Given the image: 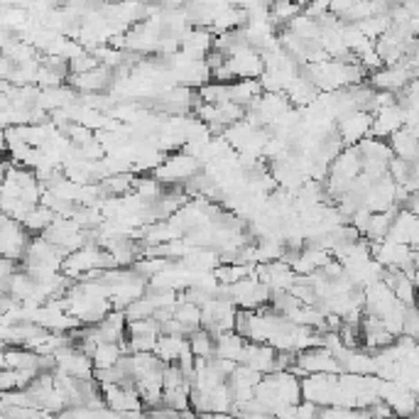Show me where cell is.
<instances>
[{
    "mask_svg": "<svg viewBox=\"0 0 419 419\" xmlns=\"http://www.w3.org/2000/svg\"><path fill=\"white\" fill-rule=\"evenodd\" d=\"M202 172V159L197 154H189V152H177L170 154V157L162 162L159 167H154L150 175L157 177L162 184H181V181H189L191 177H197Z\"/></svg>",
    "mask_w": 419,
    "mask_h": 419,
    "instance_id": "cell-1",
    "label": "cell"
},
{
    "mask_svg": "<svg viewBox=\"0 0 419 419\" xmlns=\"http://www.w3.org/2000/svg\"><path fill=\"white\" fill-rule=\"evenodd\" d=\"M30 231L25 229V223L15 221L12 216L3 213V229H0V250H3V258H12V260H20L25 258L27 245H30Z\"/></svg>",
    "mask_w": 419,
    "mask_h": 419,
    "instance_id": "cell-2",
    "label": "cell"
},
{
    "mask_svg": "<svg viewBox=\"0 0 419 419\" xmlns=\"http://www.w3.org/2000/svg\"><path fill=\"white\" fill-rule=\"evenodd\" d=\"M371 127H373V113L368 111H353V113H346L336 121V130L339 135L344 138L346 145H358L363 138L371 135Z\"/></svg>",
    "mask_w": 419,
    "mask_h": 419,
    "instance_id": "cell-3",
    "label": "cell"
},
{
    "mask_svg": "<svg viewBox=\"0 0 419 419\" xmlns=\"http://www.w3.org/2000/svg\"><path fill=\"white\" fill-rule=\"evenodd\" d=\"M297 363L307 373H344L339 356L326 346H312V348L299 350Z\"/></svg>",
    "mask_w": 419,
    "mask_h": 419,
    "instance_id": "cell-4",
    "label": "cell"
},
{
    "mask_svg": "<svg viewBox=\"0 0 419 419\" xmlns=\"http://www.w3.org/2000/svg\"><path fill=\"white\" fill-rule=\"evenodd\" d=\"M240 363H248L260 373H275L277 371V348L267 341H248L243 350Z\"/></svg>",
    "mask_w": 419,
    "mask_h": 419,
    "instance_id": "cell-5",
    "label": "cell"
},
{
    "mask_svg": "<svg viewBox=\"0 0 419 419\" xmlns=\"http://www.w3.org/2000/svg\"><path fill=\"white\" fill-rule=\"evenodd\" d=\"M69 81L74 84L76 91H84V93H98L113 81V69L111 66H96L84 74H69Z\"/></svg>",
    "mask_w": 419,
    "mask_h": 419,
    "instance_id": "cell-6",
    "label": "cell"
},
{
    "mask_svg": "<svg viewBox=\"0 0 419 419\" xmlns=\"http://www.w3.org/2000/svg\"><path fill=\"white\" fill-rule=\"evenodd\" d=\"M213 39L216 37H213L211 30H204V27L197 25L181 37V52L191 59H204L213 49Z\"/></svg>",
    "mask_w": 419,
    "mask_h": 419,
    "instance_id": "cell-7",
    "label": "cell"
},
{
    "mask_svg": "<svg viewBox=\"0 0 419 419\" xmlns=\"http://www.w3.org/2000/svg\"><path fill=\"white\" fill-rule=\"evenodd\" d=\"M39 353L27 348V346H6L3 348V368H27V371H39ZM42 373V371H39Z\"/></svg>",
    "mask_w": 419,
    "mask_h": 419,
    "instance_id": "cell-8",
    "label": "cell"
},
{
    "mask_svg": "<svg viewBox=\"0 0 419 419\" xmlns=\"http://www.w3.org/2000/svg\"><path fill=\"white\" fill-rule=\"evenodd\" d=\"M189 346V336L181 334H159L157 346H154V353L165 363H179L181 353H184Z\"/></svg>",
    "mask_w": 419,
    "mask_h": 419,
    "instance_id": "cell-9",
    "label": "cell"
},
{
    "mask_svg": "<svg viewBox=\"0 0 419 419\" xmlns=\"http://www.w3.org/2000/svg\"><path fill=\"white\" fill-rule=\"evenodd\" d=\"M390 145H393L395 157H402L407 162H417L419 159V135L409 133L407 127H400L398 133L390 135Z\"/></svg>",
    "mask_w": 419,
    "mask_h": 419,
    "instance_id": "cell-10",
    "label": "cell"
},
{
    "mask_svg": "<svg viewBox=\"0 0 419 419\" xmlns=\"http://www.w3.org/2000/svg\"><path fill=\"white\" fill-rule=\"evenodd\" d=\"M245 344H248V339H243L238 331H223V334L216 336V356L240 363Z\"/></svg>",
    "mask_w": 419,
    "mask_h": 419,
    "instance_id": "cell-11",
    "label": "cell"
},
{
    "mask_svg": "<svg viewBox=\"0 0 419 419\" xmlns=\"http://www.w3.org/2000/svg\"><path fill=\"white\" fill-rule=\"evenodd\" d=\"M229 89H231V101L240 103V106H245V108L265 93L260 79H238V81H233Z\"/></svg>",
    "mask_w": 419,
    "mask_h": 419,
    "instance_id": "cell-12",
    "label": "cell"
},
{
    "mask_svg": "<svg viewBox=\"0 0 419 419\" xmlns=\"http://www.w3.org/2000/svg\"><path fill=\"white\" fill-rule=\"evenodd\" d=\"M39 375V371H27V368H3L0 373V393L6 390H25L32 380Z\"/></svg>",
    "mask_w": 419,
    "mask_h": 419,
    "instance_id": "cell-13",
    "label": "cell"
},
{
    "mask_svg": "<svg viewBox=\"0 0 419 419\" xmlns=\"http://www.w3.org/2000/svg\"><path fill=\"white\" fill-rule=\"evenodd\" d=\"M175 319L184 324L186 336H191L197 329H202V307L189 299H179V304L175 307Z\"/></svg>",
    "mask_w": 419,
    "mask_h": 419,
    "instance_id": "cell-14",
    "label": "cell"
},
{
    "mask_svg": "<svg viewBox=\"0 0 419 419\" xmlns=\"http://www.w3.org/2000/svg\"><path fill=\"white\" fill-rule=\"evenodd\" d=\"M123 356H125V350H123V346L118 344V341H101V344L96 346L93 356L91 358H93L96 371H101V368L116 366Z\"/></svg>",
    "mask_w": 419,
    "mask_h": 419,
    "instance_id": "cell-15",
    "label": "cell"
},
{
    "mask_svg": "<svg viewBox=\"0 0 419 419\" xmlns=\"http://www.w3.org/2000/svg\"><path fill=\"white\" fill-rule=\"evenodd\" d=\"M287 27H289L297 37H302L304 42H319V37H321V25H319V20L307 15V12H299Z\"/></svg>",
    "mask_w": 419,
    "mask_h": 419,
    "instance_id": "cell-16",
    "label": "cell"
},
{
    "mask_svg": "<svg viewBox=\"0 0 419 419\" xmlns=\"http://www.w3.org/2000/svg\"><path fill=\"white\" fill-rule=\"evenodd\" d=\"M54 218H57V213H54L49 206H44V204H39V206H35L30 213H27V218L22 223H25V229L30 231L32 235H39L52 226Z\"/></svg>",
    "mask_w": 419,
    "mask_h": 419,
    "instance_id": "cell-17",
    "label": "cell"
},
{
    "mask_svg": "<svg viewBox=\"0 0 419 419\" xmlns=\"http://www.w3.org/2000/svg\"><path fill=\"white\" fill-rule=\"evenodd\" d=\"M189 346H191V353H194L197 358H213L216 356V336H213L208 329H204V326L189 336Z\"/></svg>",
    "mask_w": 419,
    "mask_h": 419,
    "instance_id": "cell-18",
    "label": "cell"
},
{
    "mask_svg": "<svg viewBox=\"0 0 419 419\" xmlns=\"http://www.w3.org/2000/svg\"><path fill=\"white\" fill-rule=\"evenodd\" d=\"M302 12V8L294 3V0H272L270 3V20L272 25H289L294 17Z\"/></svg>",
    "mask_w": 419,
    "mask_h": 419,
    "instance_id": "cell-19",
    "label": "cell"
},
{
    "mask_svg": "<svg viewBox=\"0 0 419 419\" xmlns=\"http://www.w3.org/2000/svg\"><path fill=\"white\" fill-rule=\"evenodd\" d=\"M393 292H395V297H398L402 304H407V307H417L419 287L414 285V280H412V277H407V275H404L402 280H400L398 285L393 287Z\"/></svg>",
    "mask_w": 419,
    "mask_h": 419,
    "instance_id": "cell-20",
    "label": "cell"
},
{
    "mask_svg": "<svg viewBox=\"0 0 419 419\" xmlns=\"http://www.w3.org/2000/svg\"><path fill=\"white\" fill-rule=\"evenodd\" d=\"M96 66H101V62H98V57H96L91 49H86L84 54H79V57H74L69 62L71 74H84V71H91V69H96Z\"/></svg>",
    "mask_w": 419,
    "mask_h": 419,
    "instance_id": "cell-21",
    "label": "cell"
},
{
    "mask_svg": "<svg viewBox=\"0 0 419 419\" xmlns=\"http://www.w3.org/2000/svg\"><path fill=\"white\" fill-rule=\"evenodd\" d=\"M356 3H358V0H331V12H334V15H339V17H344L350 8L356 6Z\"/></svg>",
    "mask_w": 419,
    "mask_h": 419,
    "instance_id": "cell-22",
    "label": "cell"
},
{
    "mask_svg": "<svg viewBox=\"0 0 419 419\" xmlns=\"http://www.w3.org/2000/svg\"><path fill=\"white\" fill-rule=\"evenodd\" d=\"M404 208H409V211H414L419 216V191H414V194H409V199L404 202Z\"/></svg>",
    "mask_w": 419,
    "mask_h": 419,
    "instance_id": "cell-23",
    "label": "cell"
},
{
    "mask_svg": "<svg viewBox=\"0 0 419 419\" xmlns=\"http://www.w3.org/2000/svg\"><path fill=\"white\" fill-rule=\"evenodd\" d=\"M404 361L412 363V366H419V341L412 346V348L407 350V356H404Z\"/></svg>",
    "mask_w": 419,
    "mask_h": 419,
    "instance_id": "cell-24",
    "label": "cell"
},
{
    "mask_svg": "<svg viewBox=\"0 0 419 419\" xmlns=\"http://www.w3.org/2000/svg\"><path fill=\"white\" fill-rule=\"evenodd\" d=\"M294 3H297V6H299V8H302V10H304V8H307V6H309V0H294Z\"/></svg>",
    "mask_w": 419,
    "mask_h": 419,
    "instance_id": "cell-25",
    "label": "cell"
},
{
    "mask_svg": "<svg viewBox=\"0 0 419 419\" xmlns=\"http://www.w3.org/2000/svg\"><path fill=\"white\" fill-rule=\"evenodd\" d=\"M417 304H419V297H417Z\"/></svg>",
    "mask_w": 419,
    "mask_h": 419,
    "instance_id": "cell-26",
    "label": "cell"
}]
</instances>
